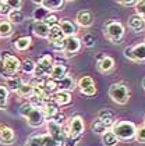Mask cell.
Masks as SVG:
<instances>
[{"instance_id": "1", "label": "cell", "mask_w": 145, "mask_h": 146, "mask_svg": "<svg viewBox=\"0 0 145 146\" xmlns=\"http://www.w3.org/2000/svg\"><path fill=\"white\" fill-rule=\"evenodd\" d=\"M20 115L24 117L27 120L28 125L32 127V128H39L46 121L42 110L38 109V107H33L31 103H24L20 107Z\"/></svg>"}, {"instance_id": "2", "label": "cell", "mask_w": 145, "mask_h": 146, "mask_svg": "<svg viewBox=\"0 0 145 146\" xmlns=\"http://www.w3.org/2000/svg\"><path fill=\"white\" fill-rule=\"evenodd\" d=\"M21 70V61L20 58L13 56L10 53H3L0 57V74L3 78H9L17 75V72Z\"/></svg>"}, {"instance_id": "3", "label": "cell", "mask_w": 145, "mask_h": 146, "mask_svg": "<svg viewBox=\"0 0 145 146\" xmlns=\"http://www.w3.org/2000/svg\"><path fill=\"white\" fill-rule=\"evenodd\" d=\"M110 131L116 135V138L119 141H131L135 138V131L137 127L135 124L127 120H122V121H116L110 128Z\"/></svg>"}, {"instance_id": "4", "label": "cell", "mask_w": 145, "mask_h": 146, "mask_svg": "<svg viewBox=\"0 0 145 146\" xmlns=\"http://www.w3.org/2000/svg\"><path fill=\"white\" fill-rule=\"evenodd\" d=\"M103 34H105L108 40H110L112 43L117 45V43H120L123 40L124 34H126V29H124V27H123L122 23L113 20V21H109V23L105 25Z\"/></svg>"}, {"instance_id": "5", "label": "cell", "mask_w": 145, "mask_h": 146, "mask_svg": "<svg viewBox=\"0 0 145 146\" xmlns=\"http://www.w3.org/2000/svg\"><path fill=\"white\" fill-rule=\"evenodd\" d=\"M109 98L114 103L124 106L130 100V89L124 84H112L109 86Z\"/></svg>"}, {"instance_id": "6", "label": "cell", "mask_w": 145, "mask_h": 146, "mask_svg": "<svg viewBox=\"0 0 145 146\" xmlns=\"http://www.w3.org/2000/svg\"><path fill=\"white\" fill-rule=\"evenodd\" d=\"M53 64H55L53 57L50 56V54H43L36 61L35 71H33V78H38V79L49 78L50 71L53 68Z\"/></svg>"}, {"instance_id": "7", "label": "cell", "mask_w": 145, "mask_h": 146, "mask_svg": "<svg viewBox=\"0 0 145 146\" xmlns=\"http://www.w3.org/2000/svg\"><path fill=\"white\" fill-rule=\"evenodd\" d=\"M81 46H82V43H81L80 38H77V36H67V38H64V40L61 42V46L59 47V50L63 52L67 57H70V56H74L76 53H78Z\"/></svg>"}, {"instance_id": "8", "label": "cell", "mask_w": 145, "mask_h": 146, "mask_svg": "<svg viewBox=\"0 0 145 146\" xmlns=\"http://www.w3.org/2000/svg\"><path fill=\"white\" fill-rule=\"evenodd\" d=\"M46 128H47V135L52 136L59 145H63L64 141H66L67 135H68V129L61 127V125H57L53 121H47L46 124Z\"/></svg>"}, {"instance_id": "9", "label": "cell", "mask_w": 145, "mask_h": 146, "mask_svg": "<svg viewBox=\"0 0 145 146\" xmlns=\"http://www.w3.org/2000/svg\"><path fill=\"white\" fill-rule=\"evenodd\" d=\"M123 53L131 61L142 63V61H145V42L144 43H138L135 46H131V47H126Z\"/></svg>"}, {"instance_id": "10", "label": "cell", "mask_w": 145, "mask_h": 146, "mask_svg": "<svg viewBox=\"0 0 145 146\" xmlns=\"http://www.w3.org/2000/svg\"><path fill=\"white\" fill-rule=\"evenodd\" d=\"M68 135L70 136H74V138H80L81 135L84 134L85 131V123L82 120V117L80 115H74L73 118L68 120Z\"/></svg>"}, {"instance_id": "11", "label": "cell", "mask_w": 145, "mask_h": 146, "mask_svg": "<svg viewBox=\"0 0 145 146\" xmlns=\"http://www.w3.org/2000/svg\"><path fill=\"white\" fill-rule=\"evenodd\" d=\"M77 86L80 88V92L84 95V96H94L96 93V86H95V82L94 79L85 75V77H81L78 79Z\"/></svg>"}, {"instance_id": "12", "label": "cell", "mask_w": 145, "mask_h": 146, "mask_svg": "<svg viewBox=\"0 0 145 146\" xmlns=\"http://www.w3.org/2000/svg\"><path fill=\"white\" fill-rule=\"evenodd\" d=\"M64 34L61 32V28L59 27V24L55 25V27H52L50 28V31H49V36H47V40H49V43H52V45L56 47V50H59V47L61 46V42L64 40Z\"/></svg>"}, {"instance_id": "13", "label": "cell", "mask_w": 145, "mask_h": 146, "mask_svg": "<svg viewBox=\"0 0 145 146\" xmlns=\"http://www.w3.org/2000/svg\"><path fill=\"white\" fill-rule=\"evenodd\" d=\"M15 142V132L9 125H0V143L13 145Z\"/></svg>"}, {"instance_id": "14", "label": "cell", "mask_w": 145, "mask_h": 146, "mask_svg": "<svg viewBox=\"0 0 145 146\" xmlns=\"http://www.w3.org/2000/svg\"><path fill=\"white\" fill-rule=\"evenodd\" d=\"M96 120H99L102 124H105L109 129L113 127V124L116 123V115L110 109H102L98 111V115H96Z\"/></svg>"}, {"instance_id": "15", "label": "cell", "mask_w": 145, "mask_h": 146, "mask_svg": "<svg viewBox=\"0 0 145 146\" xmlns=\"http://www.w3.org/2000/svg\"><path fill=\"white\" fill-rule=\"evenodd\" d=\"M67 72H68V67H67V64L61 63V61H56L55 64H53L52 71H50L49 78L53 79V81H59V79L64 78V77L67 75Z\"/></svg>"}, {"instance_id": "16", "label": "cell", "mask_w": 145, "mask_h": 146, "mask_svg": "<svg viewBox=\"0 0 145 146\" xmlns=\"http://www.w3.org/2000/svg\"><path fill=\"white\" fill-rule=\"evenodd\" d=\"M76 23L82 28H89L94 24V14L89 10H81L76 15Z\"/></svg>"}, {"instance_id": "17", "label": "cell", "mask_w": 145, "mask_h": 146, "mask_svg": "<svg viewBox=\"0 0 145 146\" xmlns=\"http://www.w3.org/2000/svg\"><path fill=\"white\" fill-rule=\"evenodd\" d=\"M52 100L55 102L56 104L60 107V106H67L70 104L73 100V95L71 92H64V90H57L52 95Z\"/></svg>"}, {"instance_id": "18", "label": "cell", "mask_w": 145, "mask_h": 146, "mask_svg": "<svg viewBox=\"0 0 145 146\" xmlns=\"http://www.w3.org/2000/svg\"><path fill=\"white\" fill-rule=\"evenodd\" d=\"M49 31H50V27L46 23H43V21H33L32 32L35 36H38V38H41V39H47Z\"/></svg>"}, {"instance_id": "19", "label": "cell", "mask_w": 145, "mask_h": 146, "mask_svg": "<svg viewBox=\"0 0 145 146\" xmlns=\"http://www.w3.org/2000/svg\"><path fill=\"white\" fill-rule=\"evenodd\" d=\"M114 66H116L114 58L110 56H102L98 60V70L100 72H103V74H109L110 71H113Z\"/></svg>"}, {"instance_id": "20", "label": "cell", "mask_w": 145, "mask_h": 146, "mask_svg": "<svg viewBox=\"0 0 145 146\" xmlns=\"http://www.w3.org/2000/svg\"><path fill=\"white\" fill-rule=\"evenodd\" d=\"M56 85H57V90H64V92H73V90L76 89V81L74 78L71 77V75H68L67 74L64 78L59 79V81H56Z\"/></svg>"}, {"instance_id": "21", "label": "cell", "mask_w": 145, "mask_h": 146, "mask_svg": "<svg viewBox=\"0 0 145 146\" xmlns=\"http://www.w3.org/2000/svg\"><path fill=\"white\" fill-rule=\"evenodd\" d=\"M59 111H60V110H59V106H57L52 99H50L49 102H46L45 106L42 107V113H43L45 118H46L47 121H52Z\"/></svg>"}, {"instance_id": "22", "label": "cell", "mask_w": 145, "mask_h": 146, "mask_svg": "<svg viewBox=\"0 0 145 146\" xmlns=\"http://www.w3.org/2000/svg\"><path fill=\"white\" fill-rule=\"evenodd\" d=\"M128 28L133 31V32H141L145 29V23L144 20L137 15V14H133L128 17Z\"/></svg>"}, {"instance_id": "23", "label": "cell", "mask_w": 145, "mask_h": 146, "mask_svg": "<svg viewBox=\"0 0 145 146\" xmlns=\"http://www.w3.org/2000/svg\"><path fill=\"white\" fill-rule=\"evenodd\" d=\"M38 6H41V7H43L46 9L47 11H59V10H61V7L64 6V1L63 0H42V1H39V3H36Z\"/></svg>"}, {"instance_id": "24", "label": "cell", "mask_w": 145, "mask_h": 146, "mask_svg": "<svg viewBox=\"0 0 145 146\" xmlns=\"http://www.w3.org/2000/svg\"><path fill=\"white\" fill-rule=\"evenodd\" d=\"M59 27L61 28V32L64 34V36H76L77 34V25L70 21V20H61L59 21Z\"/></svg>"}, {"instance_id": "25", "label": "cell", "mask_w": 145, "mask_h": 146, "mask_svg": "<svg viewBox=\"0 0 145 146\" xmlns=\"http://www.w3.org/2000/svg\"><path fill=\"white\" fill-rule=\"evenodd\" d=\"M32 45V38L31 36H21L17 40H14V49L18 52H25Z\"/></svg>"}, {"instance_id": "26", "label": "cell", "mask_w": 145, "mask_h": 146, "mask_svg": "<svg viewBox=\"0 0 145 146\" xmlns=\"http://www.w3.org/2000/svg\"><path fill=\"white\" fill-rule=\"evenodd\" d=\"M14 32V27L9 20H0V38H10Z\"/></svg>"}, {"instance_id": "27", "label": "cell", "mask_w": 145, "mask_h": 146, "mask_svg": "<svg viewBox=\"0 0 145 146\" xmlns=\"http://www.w3.org/2000/svg\"><path fill=\"white\" fill-rule=\"evenodd\" d=\"M22 84H24V81L20 77H15V75L14 77H9L6 79V88L9 90H13V92H17L22 86Z\"/></svg>"}, {"instance_id": "28", "label": "cell", "mask_w": 145, "mask_h": 146, "mask_svg": "<svg viewBox=\"0 0 145 146\" xmlns=\"http://www.w3.org/2000/svg\"><path fill=\"white\" fill-rule=\"evenodd\" d=\"M119 142L120 141L116 138V135L113 134L110 129L106 131L105 134L102 135V143H103V146H116Z\"/></svg>"}, {"instance_id": "29", "label": "cell", "mask_w": 145, "mask_h": 146, "mask_svg": "<svg viewBox=\"0 0 145 146\" xmlns=\"http://www.w3.org/2000/svg\"><path fill=\"white\" fill-rule=\"evenodd\" d=\"M24 146H45V135H32L27 139Z\"/></svg>"}, {"instance_id": "30", "label": "cell", "mask_w": 145, "mask_h": 146, "mask_svg": "<svg viewBox=\"0 0 145 146\" xmlns=\"http://www.w3.org/2000/svg\"><path fill=\"white\" fill-rule=\"evenodd\" d=\"M9 104V89L6 85H0V110H6Z\"/></svg>"}, {"instance_id": "31", "label": "cell", "mask_w": 145, "mask_h": 146, "mask_svg": "<svg viewBox=\"0 0 145 146\" xmlns=\"http://www.w3.org/2000/svg\"><path fill=\"white\" fill-rule=\"evenodd\" d=\"M17 95H18V96H21V98H28V99H29V98L33 95V86L29 84V82H28V84H25V82H24L21 88L17 90Z\"/></svg>"}, {"instance_id": "32", "label": "cell", "mask_w": 145, "mask_h": 146, "mask_svg": "<svg viewBox=\"0 0 145 146\" xmlns=\"http://www.w3.org/2000/svg\"><path fill=\"white\" fill-rule=\"evenodd\" d=\"M35 66H36V63H35L33 60H31V58H25L24 61H21V71L24 74H32L33 75Z\"/></svg>"}, {"instance_id": "33", "label": "cell", "mask_w": 145, "mask_h": 146, "mask_svg": "<svg viewBox=\"0 0 145 146\" xmlns=\"http://www.w3.org/2000/svg\"><path fill=\"white\" fill-rule=\"evenodd\" d=\"M49 14H50V13L47 11L46 9L41 7V6H38V7L33 10L32 17H33V20H35V21H45V20L47 18V15H49Z\"/></svg>"}, {"instance_id": "34", "label": "cell", "mask_w": 145, "mask_h": 146, "mask_svg": "<svg viewBox=\"0 0 145 146\" xmlns=\"http://www.w3.org/2000/svg\"><path fill=\"white\" fill-rule=\"evenodd\" d=\"M7 20H9L11 24H20L24 21V13H22L21 10L10 11V14L7 15Z\"/></svg>"}, {"instance_id": "35", "label": "cell", "mask_w": 145, "mask_h": 146, "mask_svg": "<svg viewBox=\"0 0 145 146\" xmlns=\"http://www.w3.org/2000/svg\"><path fill=\"white\" fill-rule=\"evenodd\" d=\"M91 128H92V132L94 134H98V135H102L105 134L106 131H109V128L105 125V124H102L99 121V120H95L94 123H92V125H91Z\"/></svg>"}, {"instance_id": "36", "label": "cell", "mask_w": 145, "mask_h": 146, "mask_svg": "<svg viewBox=\"0 0 145 146\" xmlns=\"http://www.w3.org/2000/svg\"><path fill=\"white\" fill-rule=\"evenodd\" d=\"M135 139H137V142H140V143H145V125L137 127V131H135Z\"/></svg>"}, {"instance_id": "37", "label": "cell", "mask_w": 145, "mask_h": 146, "mask_svg": "<svg viewBox=\"0 0 145 146\" xmlns=\"http://www.w3.org/2000/svg\"><path fill=\"white\" fill-rule=\"evenodd\" d=\"M4 3L7 4V7L10 9L11 11H14V10H21L22 4H24V3L20 1V0H18V1H17V0H6Z\"/></svg>"}, {"instance_id": "38", "label": "cell", "mask_w": 145, "mask_h": 146, "mask_svg": "<svg viewBox=\"0 0 145 146\" xmlns=\"http://www.w3.org/2000/svg\"><path fill=\"white\" fill-rule=\"evenodd\" d=\"M81 43L85 46V47H92V46L95 45V35L87 34L84 36V39L81 40Z\"/></svg>"}, {"instance_id": "39", "label": "cell", "mask_w": 145, "mask_h": 146, "mask_svg": "<svg viewBox=\"0 0 145 146\" xmlns=\"http://www.w3.org/2000/svg\"><path fill=\"white\" fill-rule=\"evenodd\" d=\"M135 11H137L135 14L140 15L145 23V1H140V0H138V3H137V6H135Z\"/></svg>"}, {"instance_id": "40", "label": "cell", "mask_w": 145, "mask_h": 146, "mask_svg": "<svg viewBox=\"0 0 145 146\" xmlns=\"http://www.w3.org/2000/svg\"><path fill=\"white\" fill-rule=\"evenodd\" d=\"M53 123H56L57 125H61V127H64V124L67 123V117H66V114L64 113H61V111H59L57 114H56V117L52 120Z\"/></svg>"}, {"instance_id": "41", "label": "cell", "mask_w": 145, "mask_h": 146, "mask_svg": "<svg viewBox=\"0 0 145 146\" xmlns=\"http://www.w3.org/2000/svg\"><path fill=\"white\" fill-rule=\"evenodd\" d=\"M43 23H46L50 28H52V27H55V25L59 24V20H57V17H56L55 14H49V15H47V18L45 20Z\"/></svg>"}, {"instance_id": "42", "label": "cell", "mask_w": 145, "mask_h": 146, "mask_svg": "<svg viewBox=\"0 0 145 146\" xmlns=\"http://www.w3.org/2000/svg\"><path fill=\"white\" fill-rule=\"evenodd\" d=\"M78 141H80V138H74V136L67 135V138H66V141H64V143H63V146H77Z\"/></svg>"}, {"instance_id": "43", "label": "cell", "mask_w": 145, "mask_h": 146, "mask_svg": "<svg viewBox=\"0 0 145 146\" xmlns=\"http://www.w3.org/2000/svg\"><path fill=\"white\" fill-rule=\"evenodd\" d=\"M138 3V0H128V1H117V4L124 6V7H135Z\"/></svg>"}, {"instance_id": "44", "label": "cell", "mask_w": 145, "mask_h": 146, "mask_svg": "<svg viewBox=\"0 0 145 146\" xmlns=\"http://www.w3.org/2000/svg\"><path fill=\"white\" fill-rule=\"evenodd\" d=\"M1 9H3V1H0V14H1Z\"/></svg>"}, {"instance_id": "45", "label": "cell", "mask_w": 145, "mask_h": 146, "mask_svg": "<svg viewBox=\"0 0 145 146\" xmlns=\"http://www.w3.org/2000/svg\"><path fill=\"white\" fill-rule=\"evenodd\" d=\"M144 88H145V81H144Z\"/></svg>"}, {"instance_id": "46", "label": "cell", "mask_w": 145, "mask_h": 146, "mask_svg": "<svg viewBox=\"0 0 145 146\" xmlns=\"http://www.w3.org/2000/svg\"><path fill=\"white\" fill-rule=\"evenodd\" d=\"M144 125H145V120H144Z\"/></svg>"}]
</instances>
